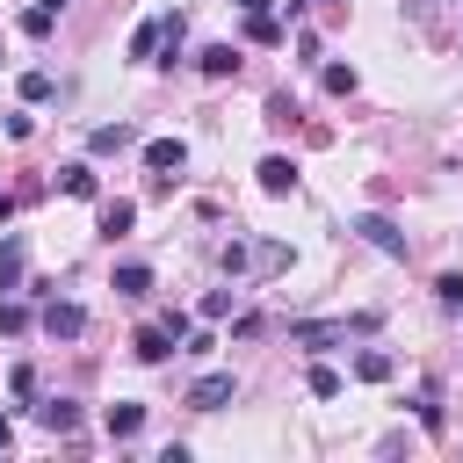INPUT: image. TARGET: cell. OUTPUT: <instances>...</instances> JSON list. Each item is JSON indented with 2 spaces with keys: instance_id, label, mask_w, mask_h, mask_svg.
<instances>
[{
  "instance_id": "25",
  "label": "cell",
  "mask_w": 463,
  "mask_h": 463,
  "mask_svg": "<svg viewBox=\"0 0 463 463\" xmlns=\"http://www.w3.org/2000/svg\"><path fill=\"white\" fill-rule=\"evenodd\" d=\"M51 22H58L51 7H29V14H22V29H29V36H51Z\"/></svg>"
},
{
  "instance_id": "16",
  "label": "cell",
  "mask_w": 463,
  "mask_h": 463,
  "mask_svg": "<svg viewBox=\"0 0 463 463\" xmlns=\"http://www.w3.org/2000/svg\"><path fill=\"white\" fill-rule=\"evenodd\" d=\"M354 376H362V383H391V354H383V347H362V354H354Z\"/></svg>"
},
{
  "instance_id": "8",
  "label": "cell",
  "mask_w": 463,
  "mask_h": 463,
  "mask_svg": "<svg viewBox=\"0 0 463 463\" xmlns=\"http://www.w3.org/2000/svg\"><path fill=\"white\" fill-rule=\"evenodd\" d=\"M195 65H203V80H232L239 72V43H210V51H195Z\"/></svg>"
},
{
  "instance_id": "24",
  "label": "cell",
  "mask_w": 463,
  "mask_h": 463,
  "mask_svg": "<svg viewBox=\"0 0 463 463\" xmlns=\"http://www.w3.org/2000/svg\"><path fill=\"white\" fill-rule=\"evenodd\" d=\"M434 297H441V304H463V275H456V268H449V275H434Z\"/></svg>"
},
{
  "instance_id": "23",
  "label": "cell",
  "mask_w": 463,
  "mask_h": 463,
  "mask_svg": "<svg viewBox=\"0 0 463 463\" xmlns=\"http://www.w3.org/2000/svg\"><path fill=\"white\" fill-rule=\"evenodd\" d=\"M0 333H29V304H0Z\"/></svg>"
},
{
  "instance_id": "19",
  "label": "cell",
  "mask_w": 463,
  "mask_h": 463,
  "mask_svg": "<svg viewBox=\"0 0 463 463\" xmlns=\"http://www.w3.org/2000/svg\"><path fill=\"white\" fill-rule=\"evenodd\" d=\"M318 80H326V94H354V87H362V72H354V65H326Z\"/></svg>"
},
{
  "instance_id": "26",
  "label": "cell",
  "mask_w": 463,
  "mask_h": 463,
  "mask_svg": "<svg viewBox=\"0 0 463 463\" xmlns=\"http://www.w3.org/2000/svg\"><path fill=\"white\" fill-rule=\"evenodd\" d=\"M232 7H239V14H260V7H268V0H232Z\"/></svg>"
},
{
  "instance_id": "7",
  "label": "cell",
  "mask_w": 463,
  "mask_h": 463,
  "mask_svg": "<svg viewBox=\"0 0 463 463\" xmlns=\"http://www.w3.org/2000/svg\"><path fill=\"white\" fill-rule=\"evenodd\" d=\"M101 427H109V441H130V434H145V405H130V398H123V405H109V412H101Z\"/></svg>"
},
{
  "instance_id": "9",
  "label": "cell",
  "mask_w": 463,
  "mask_h": 463,
  "mask_svg": "<svg viewBox=\"0 0 463 463\" xmlns=\"http://www.w3.org/2000/svg\"><path fill=\"white\" fill-rule=\"evenodd\" d=\"M109 289H116V297H152V268H145V260H123V268L109 275Z\"/></svg>"
},
{
  "instance_id": "4",
  "label": "cell",
  "mask_w": 463,
  "mask_h": 463,
  "mask_svg": "<svg viewBox=\"0 0 463 463\" xmlns=\"http://www.w3.org/2000/svg\"><path fill=\"white\" fill-rule=\"evenodd\" d=\"M145 166H152L159 181H174V174L188 166V145H181V137H152V145H145Z\"/></svg>"
},
{
  "instance_id": "2",
  "label": "cell",
  "mask_w": 463,
  "mask_h": 463,
  "mask_svg": "<svg viewBox=\"0 0 463 463\" xmlns=\"http://www.w3.org/2000/svg\"><path fill=\"white\" fill-rule=\"evenodd\" d=\"M43 333H51V340H80V333H87V311H80L72 297H51V304H43Z\"/></svg>"
},
{
  "instance_id": "14",
  "label": "cell",
  "mask_w": 463,
  "mask_h": 463,
  "mask_svg": "<svg viewBox=\"0 0 463 463\" xmlns=\"http://www.w3.org/2000/svg\"><path fill=\"white\" fill-rule=\"evenodd\" d=\"M65 195H80V203H94V195H101V181H94V166H87V159H72V166H65Z\"/></svg>"
},
{
  "instance_id": "20",
  "label": "cell",
  "mask_w": 463,
  "mask_h": 463,
  "mask_svg": "<svg viewBox=\"0 0 463 463\" xmlns=\"http://www.w3.org/2000/svg\"><path fill=\"white\" fill-rule=\"evenodd\" d=\"M51 87H58V80H51L43 65H36V72H22V101H51Z\"/></svg>"
},
{
  "instance_id": "10",
  "label": "cell",
  "mask_w": 463,
  "mask_h": 463,
  "mask_svg": "<svg viewBox=\"0 0 463 463\" xmlns=\"http://www.w3.org/2000/svg\"><path fill=\"white\" fill-rule=\"evenodd\" d=\"M130 354H137V362H166V354H174V333H166V326H137Z\"/></svg>"
},
{
  "instance_id": "29",
  "label": "cell",
  "mask_w": 463,
  "mask_h": 463,
  "mask_svg": "<svg viewBox=\"0 0 463 463\" xmlns=\"http://www.w3.org/2000/svg\"><path fill=\"white\" fill-rule=\"evenodd\" d=\"M297 7H311V0H289V14H297Z\"/></svg>"
},
{
  "instance_id": "15",
  "label": "cell",
  "mask_w": 463,
  "mask_h": 463,
  "mask_svg": "<svg viewBox=\"0 0 463 463\" xmlns=\"http://www.w3.org/2000/svg\"><path fill=\"white\" fill-rule=\"evenodd\" d=\"M289 340L297 347H333V340H347V326H333V318L326 326H289Z\"/></svg>"
},
{
  "instance_id": "6",
  "label": "cell",
  "mask_w": 463,
  "mask_h": 463,
  "mask_svg": "<svg viewBox=\"0 0 463 463\" xmlns=\"http://www.w3.org/2000/svg\"><path fill=\"white\" fill-rule=\"evenodd\" d=\"M253 174H260V188H268V195H289V188H297V159H282V152H268Z\"/></svg>"
},
{
  "instance_id": "22",
  "label": "cell",
  "mask_w": 463,
  "mask_h": 463,
  "mask_svg": "<svg viewBox=\"0 0 463 463\" xmlns=\"http://www.w3.org/2000/svg\"><path fill=\"white\" fill-rule=\"evenodd\" d=\"M7 391H14V398H36V369H29V362H14V376H7Z\"/></svg>"
},
{
  "instance_id": "18",
  "label": "cell",
  "mask_w": 463,
  "mask_h": 463,
  "mask_svg": "<svg viewBox=\"0 0 463 463\" xmlns=\"http://www.w3.org/2000/svg\"><path fill=\"white\" fill-rule=\"evenodd\" d=\"M246 36H253V43H282V22L260 7V14H246Z\"/></svg>"
},
{
  "instance_id": "13",
  "label": "cell",
  "mask_w": 463,
  "mask_h": 463,
  "mask_svg": "<svg viewBox=\"0 0 463 463\" xmlns=\"http://www.w3.org/2000/svg\"><path fill=\"white\" fill-rule=\"evenodd\" d=\"M36 420H43L51 434H72V427H80V405H72V398H43V405H36Z\"/></svg>"
},
{
  "instance_id": "3",
  "label": "cell",
  "mask_w": 463,
  "mask_h": 463,
  "mask_svg": "<svg viewBox=\"0 0 463 463\" xmlns=\"http://www.w3.org/2000/svg\"><path fill=\"white\" fill-rule=\"evenodd\" d=\"M232 391H239V383H232V369H210V376H195V383H188V405H195V412H217V405H232Z\"/></svg>"
},
{
  "instance_id": "17",
  "label": "cell",
  "mask_w": 463,
  "mask_h": 463,
  "mask_svg": "<svg viewBox=\"0 0 463 463\" xmlns=\"http://www.w3.org/2000/svg\"><path fill=\"white\" fill-rule=\"evenodd\" d=\"M304 383H311V398H340V369H333V362H311Z\"/></svg>"
},
{
  "instance_id": "11",
  "label": "cell",
  "mask_w": 463,
  "mask_h": 463,
  "mask_svg": "<svg viewBox=\"0 0 463 463\" xmlns=\"http://www.w3.org/2000/svg\"><path fill=\"white\" fill-rule=\"evenodd\" d=\"M22 260H29V246H22V232H7L0 239V289H22Z\"/></svg>"
},
{
  "instance_id": "5",
  "label": "cell",
  "mask_w": 463,
  "mask_h": 463,
  "mask_svg": "<svg viewBox=\"0 0 463 463\" xmlns=\"http://www.w3.org/2000/svg\"><path fill=\"white\" fill-rule=\"evenodd\" d=\"M123 145H137V130H130L123 116H116V123H94V137H87L94 159H109V152H123Z\"/></svg>"
},
{
  "instance_id": "21",
  "label": "cell",
  "mask_w": 463,
  "mask_h": 463,
  "mask_svg": "<svg viewBox=\"0 0 463 463\" xmlns=\"http://www.w3.org/2000/svg\"><path fill=\"white\" fill-rule=\"evenodd\" d=\"M152 51H159V22H145V29L130 36V58H152Z\"/></svg>"
},
{
  "instance_id": "12",
  "label": "cell",
  "mask_w": 463,
  "mask_h": 463,
  "mask_svg": "<svg viewBox=\"0 0 463 463\" xmlns=\"http://www.w3.org/2000/svg\"><path fill=\"white\" fill-rule=\"evenodd\" d=\"M130 224H137V203H130V195H116V203H101V239H123Z\"/></svg>"
},
{
  "instance_id": "27",
  "label": "cell",
  "mask_w": 463,
  "mask_h": 463,
  "mask_svg": "<svg viewBox=\"0 0 463 463\" xmlns=\"http://www.w3.org/2000/svg\"><path fill=\"white\" fill-rule=\"evenodd\" d=\"M7 441H14V427H7V412H0V449H7Z\"/></svg>"
},
{
  "instance_id": "1",
  "label": "cell",
  "mask_w": 463,
  "mask_h": 463,
  "mask_svg": "<svg viewBox=\"0 0 463 463\" xmlns=\"http://www.w3.org/2000/svg\"><path fill=\"white\" fill-rule=\"evenodd\" d=\"M354 232L376 246V253H391V260H405V232H398V217H383V210H362L354 217Z\"/></svg>"
},
{
  "instance_id": "28",
  "label": "cell",
  "mask_w": 463,
  "mask_h": 463,
  "mask_svg": "<svg viewBox=\"0 0 463 463\" xmlns=\"http://www.w3.org/2000/svg\"><path fill=\"white\" fill-rule=\"evenodd\" d=\"M36 7H51V14H65V0H36Z\"/></svg>"
}]
</instances>
